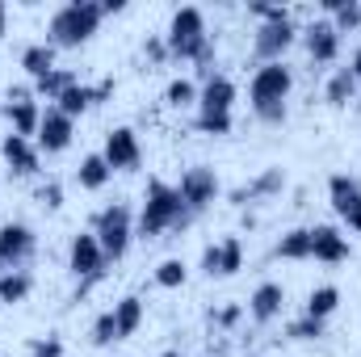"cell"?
<instances>
[{
    "label": "cell",
    "mask_w": 361,
    "mask_h": 357,
    "mask_svg": "<svg viewBox=\"0 0 361 357\" xmlns=\"http://www.w3.org/2000/svg\"><path fill=\"white\" fill-rule=\"evenodd\" d=\"M169 59H185V63H197V76L202 85L214 76V42L206 34V13L197 4H180L169 21Z\"/></svg>",
    "instance_id": "6da1fadb"
},
{
    "label": "cell",
    "mask_w": 361,
    "mask_h": 357,
    "mask_svg": "<svg viewBox=\"0 0 361 357\" xmlns=\"http://www.w3.org/2000/svg\"><path fill=\"white\" fill-rule=\"evenodd\" d=\"M189 206L180 202L177 185H169L164 177H152L147 181V193H143V210H139V219H135V236H143V240H156V236H164V231H180V227H189Z\"/></svg>",
    "instance_id": "7a4b0ae2"
},
{
    "label": "cell",
    "mask_w": 361,
    "mask_h": 357,
    "mask_svg": "<svg viewBox=\"0 0 361 357\" xmlns=\"http://www.w3.org/2000/svg\"><path fill=\"white\" fill-rule=\"evenodd\" d=\"M290 92H294V72L286 68V59L281 63H261L248 80V105L265 126H281L286 114H290L286 109Z\"/></svg>",
    "instance_id": "3957f363"
},
{
    "label": "cell",
    "mask_w": 361,
    "mask_h": 357,
    "mask_svg": "<svg viewBox=\"0 0 361 357\" xmlns=\"http://www.w3.org/2000/svg\"><path fill=\"white\" fill-rule=\"evenodd\" d=\"M101 21H105L101 0H68V4H59V8L51 13V21H47V42H51L55 51H76V47H85L92 34L101 30Z\"/></svg>",
    "instance_id": "277c9868"
},
{
    "label": "cell",
    "mask_w": 361,
    "mask_h": 357,
    "mask_svg": "<svg viewBox=\"0 0 361 357\" xmlns=\"http://www.w3.org/2000/svg\"><path fill=\"white\" fill-rule=\"evenodd\" d=\"M231 126H235V80L214 72L197 92V131L202 135H231Z\"/></svg>",
    "instance_id": "5b68a950"
},
{
    "label": "cell",
    "mask_w": 361,
    "mask_h": 357,
    "mask_svg": "<svg viewBox=\"0 0 361 357\" xmlns=\"http://www.w3.org/2000/svg\"><path fill=\"white\" fill-rule=\"evenodd\" d=\"M92 236H97L105 261H122L135 240V210L126 202H109L105 210L92 214Z\"/></svg>",
    "instance_id": "8992f818"
},
{
    "label": "cell",
    "mask_w": 361,
    "mask_h": 357,
    "mask_svg": "<svg viewBox=\"0 0 361 357\" xmlns=\"http://www.w3.org/2000/svg\"><path fill=\"white\" fill-rule=\"evenodd\" d=\"M68 269H72V277L80 282L76 298H80L89 286H97V282L105 277L109 261H105V253H101V244H97L92 231H76V236H72V244H68Z\"/></svg>",
    "instance_id": "52a82bcc"
},
{
    "label": "cell",
    "mask_w": 361,
    "mask_h": 357,
    "mask_svg": "<svg viewBox=\"0 0 361 357\" xmlns=\"http://www.w3.org/2000/svg\"><path fill=\"white\" fill-rule=\"evenodd\" d=\"M34 253H38V236H34L30 223H17V219L0 223V265L25 269L34 261Z\"/></svg>",
    "instance_id": "ba28073f"
},
{
    "label": "cell",
    "mask_w": 361,
    "mask_h": 357,
    "mask_svg": "<svg viewBox=\"0 0 361 357\" xmlns=\"http://www.w3.org/2000/svg\"><path fill=\"white\" fill-rule=\"evenodd\" d=\"M219 177H214V169H206V164H193V169H185L177 181V193L180 202L189 206V214H202L214 198H219Z\"/></svg>",
    "instance_id": "9c48e42d"
},
{
    "label": "cell",
    "mask_w": 361,
    "mask_h": 357,
    "mask_svg": "<svg viewBox=\"0 0 361 357\" xmlns=\"http://www.w3.org/2000/svg\"><path fill=\"white\" fill-rule=\"evenodd\" d=\"M294 38H298L294 21H261L257 34H252V55H257V63H281V55L294 47Z\"/></svg>",
    "instance_id": "30bf717a"
},
{
    "label": "cell",
    "mask_w": 361,
    "mask_h": 357,
    "mask_svg": "<svg viewBox=\"0 0 361 357\" xmlns=\"http://www.w3.org/2000/svg\"><path fill=\"white\" fill-rule=\"evenodd\" d=\"M101 156H105V164H109L114 173H135V169L143 164V143H139V135H135L130 126H114V131L105 135Z\"/></svg>",
    "instance_id": "8fae6325"
},
{
    "label": "cell",
    "mask_w": 361,
    "mask_h": 357,
    "mask_svg": "<svg viewBox=\"0 0 361 357\" xmlns=\"http://www.w3.org/2000/svg\"><path fill=\"white\" fill-rule=\"evenodd\" d=\"M72 139H76V122H72L63 109L47 105V109H42V122H38V135H34L38 152L59 156V152H68V147H72Z\"/></svg>",
    "instance_id": "7c38bea8"
},
{
    "label": "cell",
    "mask_w": 361,
    "mask_h": 357,
    "mask_svg": "<svg viewBox=\"0 0 361 357\" xmlns=\"http://www.w3.org/2000/svg\"><path fill=\"white\" fill-rule=\"evenodd\" d=\"M328 198H332V210L349 223V231L361 236V181L349 173H332L328 177Z\"/></svg>",
    "instance_id": "4fadbf2b"
},
{
    "label": "cell",
    "mask_w": 361,
    "mask_h": 357,
    "mask_svg": "<svg viewBox=\"0 0 361 357\" xmlns=\"http://www.w3.org/2000/svg\"><path fill=\"white\" fill-rule=\"evenodd\" d=\"M4 118L13 122V135L34 139V135H38V122H42V109H38V101H34V89H8Z\"/></svg>",
    "instance_id": "5bb4252c"
},
{
    "label": "cell",
    "mask_w": 361,
    "mask_h": 357,
    "mask_svg": "<svg viewBox=\"0 0 361 357\" xmlns=\"http://www.w3.org/2000/svg\"><path fill=\"white\" fill-rule=\"evenodd\" d=\"M302 42H307V55H311V63H336L341 59V34H336V25L328 21V17H315L307 30H302Z\"/></svg>",
    "instance_id": "9a60e30c"
},
{
    "label": "cell",
    "mask_w": 361,
    "mask_h": 357,
    "mask_svg": "<svg viewBox=\"0 0 361 357\" xmlns=\"http://www.w3.org/2000/svg\"><path fill=\"white\" fill-rule=\"evenodd\" d=\"M0 160L13 177H34L38 164H42V152L34 139H21V135H4L0 139Z\"/></svg>",
    "instance_id": "2e32d148"
},
{
    "label": "cell",
    "mask_w": 361,
    "mask_h": 357,
    "mask_svg": "<svg viewBox=\"0 0 361 357\" xmlns=\"http://www.w3.org/2000/svg\"><path fill=\"white\" fill-rule=\"evenodd\" d=\"M349 257H353V248H349V240H345L341 227H332V223H315V227H311V261L341 265V261H349Z\"/></svg>",
    "instance_id": "e0dca14e"
},
{
    "label": "cell",
    "mask_w": 361,
    "mask_h": 357,
    "mask_svg": "<svg viewBox=\"0 0 361 357\" xmlns=\"http://www.w3.org/2000/svg\"><path fill=\"white\" fill-rule=\"evenodd\" d=\"M281 307H286V286L281 282H261L252 290V298H248V315L257 324H273L281 315Z\"/></svg>",
    "instance_id": "ac0fdd59"
},
{
    "label": "cell",
    "mask_w": 361,
    "mask_h": 357,
    "mask_svg": "<svg viewBox=\"0 0 361 357\" xmlns=\"http://www.w3.org/2000/svg\"><path fill=\"white\" fill-rule=\"evenodd\" d=\"M281 189H286V173L273 164V169H265L257 181L240 185V189L231 193V202H235V206H244V202H257V198H273V193H281Z\"/></svg>",
    "instance_id": "d6986e66"
},
{
    "label": "cell",
    "mask_w": 361,
    "mask_h": 357,
    "mask_svg": "<svg viewBox=\"0 0 361 357\" xmlns=\"http://www.w3.org/2000/svg\"><path fill=\"white\" fill-rule=\"evenodd\" d=\"M21 68H25V76H30V80H42L47 72H55V68H59V63H55V47H51L47 38L25 42V47H21Z\"/></svg>",
    "instance_id": "ffe728a7"
},
{
    "label": "cell",
    "mask_w": 361,
    "mask_h": 357,
    "mask_svg": "<svg viewBox=\"0 0 361 357\" xmlns=\"http://www.w3.org/2000/svg\"><path fill=\"white\" fill-rule=\"evenodd\" d=\"M139 324H143V298L139 294L118 298L114 303V332H118V341H130L139 332Z\"/></svg>",
    "instance_id": "44dd1931"
},
{
    "label": "cell",
    "mask_w": 361,
    "mask_h": 357,
    "mask_svg": "<svg viewBox=\"0 0 361 357\" xmlns=\"http://www.w3.org/2000/svg\"><path fill=\"white\" fill-rule=\"evenodd\" d=\"M277 261H311V227H290L277 244H273Z\"/></svg>",
    "instance_id": "7402d4cb"
},
{
    "label": "cell",
    "mask_w": 361,
    "mask_h": 357,
    "mask_svg": "<svg viewBox=\"0 0 361 357\" xmlns=\"http://www.w3.org/2000/svg\"><path fill=\"white\" fill-rule=\"evenodd\" d=\"M30 290H34L30 269H4V273H0V303H4V307L25 303V298H30Z\"/></svg>",
    "instance_id": "603a6c76"
},
{
    "label": "cell",
    "mask_w": 361,
    "mask_h": 357,
    "mask_svg": "<svg viewBox=\"0 0 361 357\" xmlns=\"http://www.w3.org/2000/svg\"><path fill=\"white\" fill-rule=\"evenodd\" d=\"M357 89L361 85L353 80V72H349V68H336V72L328 76V85H324V101H328L332 109H345V105L357 97Z\"/></svg>",
    "instance_id": "cb8c5ba5"
},
{
    "label": "cell",
    "mask_w": 361,
    "mask_h": 357,
    "mask_svg": "<svg viewBox=\"0 0 361 357\" xmlns=\"http://www.w3.org/2000/svg\"><path fill=\"white\" fill-rule=\"evenodd\" d=\"M109 177H114V169L105 164L101 152H89V156L80 160V169H76V185H80V189H105Z\"/></svg>",
    "instance_id": "d4e9b609"
},
{
    "label": "cell",
    "mask_w": 361,
    "mask_h": 357,
    "mask_svg": "<svg viewBox=\"0 0 361 357\" xmlns=\"http://www.w3.org/2000/svg\"><path fill=\"white\" fill-rule=\"evenodd\" d=\"M244 269V244L240 236H223L219 240V257H214V277H235Z\"/></svg>",
    "instance_id": "484cf974"
},
{
    "label": "cell",
    "mask_w": 361,
    "mask_h": 357,
    "mask_svg": "<svg viewBox=\"0 0 361 357\" xmlns=\"http://www.w3.org/2000/svg\"><path fill=\"white\" fill-rule=\"evenodd\" d=\"M324 13H328V21L336 25V34H349V30L361 25V4L357 0H324Z\"/></svg>",
    "instance_id": "4316f807"
},
{
    "label": "cell",
    "mask_w": 361,
    "mask_h": 357,
    "mask_svg": "<svg viewBox=\"0 0 361 357\" xmlns=\"http://www.w3.org/2000/svg\"><path fill=\"white\" fill-rule=\"evenodd\" d=\"M336 307H341V290H336V286H315V290L307 294V311H302V315L328 324V315H336Z\"/></svg>",
    "instance_id": "83f0119b"
},
{
    "label": "cell",
    "mask_w": 361,
    "mask_h": 357,
    "mask_svg": "<svg viewBox=\"0 0 361 357\" xmlns=\"http://www.w3.org/2000/svg\"><path fill=\"white\" fill-rule=\"evenodd\" d=\"M80 76L72 72V68H55V72H47L42 80H34V97H47V101H59L63 92L72 89Z\"/></svg>",
    "instance_id": "f1b7e54d"
},
{
    "label": "cell",
    "mask_w": 361,
    "mask_h": 357,
    "mask_svg": "<svg viewBox=\"0 0 361 357\" xmlns=\"http://www.w3.org/2000/svg\"><path fill=\"white\" fill-rule=\"evenodd\" d=\"M197 85L189 80V76H177V80H169V89H164V101L173 105V109H197Z\"/></svg>",
    "instance_id": "f546056e"
},
{
    "label": "cell",
    "mask_w": 361,
    "mask_h": 357,
    "mask_svg": "<svg viewBox=\"0 0 361 357\" xmlns=\"http://www.w3.org/2000/svg\"><path fill=\"white\" fill-rule=\"evenodd\" d=\"M152 277H156V286H160V290H180V286H185V277H189V265H185L180 257H169V261H160V265H156Z\"/></svg>",
    "instance_id": "4dcf8cb0"
},
{
    "label": "cell",
    "mask_w": 361,
    "mask_h": 357,
    "mask_svg": "<svg viewBox=\"0 0 361 357\" xmlns=\"http://www.w3.org/2000/svg\"><path fill=\"white\" fill-rule=\"evenodd\" d=\"M324 332H328V324H324V320H311V315H298V320L286 328L290 341H319Z\"/></svg>",
    "instance_id": "1f68e13d"
},
{
    "label": "cell",
    "mask_w": 361,
    "mask_h": 357,
    "mask_svg": "<svg viewBox=\"0 0 361 357\" xmlns=\"http://www.w3.org/2000/svg\"><path fill=\"white\" fill-rule=\"evenodd\" d=\"M114 341H118V332H114V307H109L92 320V345H114Z\"/></svg>",
    "instance_id": "d6a6232c"
},
{
    "label": "cell",
    "mask_w": 361,
    "mask_h": 357,
    "mask_svg": "<svg viewBox=\"0 0 361 357\" xmlns=\"http://www.w3.org/2000/svg\"><path fill=\"white\" fill-rule=\"evenodd\" d=\"M248 13L261 17V21H290V8H286V4H265V0H252Z\"/></svg>",
    "instance_id": "836d02e7"
},
{
    "label": "cell",
    "mask_w": 361,
    "mask_h": 357,
    "mask_svg": "<svg viewBox=\"0 0 361 357\" xmlns=\"http://www.w3.org/2000/svg\"><path fill=\"white\" fill-rule=\"evenodd\" d=\"M38 202H42L47 210H59V206H63V185H59V181L38 185Z\"/></svg>",
    "instance_id": "e575fe53"
},
{
    "label": "cell",
    "mask_w": 361,
    "mask_h": 357,
    "mask_svg": "<svg viewBox=\"0 0 361 357\" xmlns=\"http://www.w3.org/2000/svg\"><path fill=\"white\" fill-rule=\"evenodd\" d=\"M143 55H147L152 63H164V59H169V42H164V34H147V42H143Z\"/></svg>",
    "instance_id": "d590c367"
},
{
    "label": "cell",
    "mask_w": 361,
    "mask_h": 357,
    "mask_svg": "<svg viewBox=\"0 0 361 357\" xmlns=\"http://www.w3.org/2000/svg\"><path fill=\"white\" fill-rule=\"evenodd\" d=\"M240 315H244V307H240V303H227V307L210 311V320H214L219 328H235V324H240Z\"/></svg>",
    "instance_id": "8d00e7d4"
},
{
    "label": "cell",
    "mask_w": 361,
    "mask_h": 357,
    "mask_svg": "<svg viewBox=\"0 0 361 357\" xmlns=\"http://www.w3.org/2000/svg\"><path fill=\"white\" fill-rule=\"evenodd\" d=\"M30 357H63V341L59 337H42V341H34Z\"/></svg>",
    "instance_id": "74e56055"
},
{
    "label": "cell",
    "mask_w": 361,
    "mask_h": 357,
    "mask_svg": "<svg viewBox=\"0 0 361 357\" xmlns=\"http://www.w3.org/2000/svg\"><path fill=\"white\" fill-rule=\"evenodd\" d=\"M126 8V0H101V13L105 17H114V13H122Z\"/></svg>",
    "instance_id": "f35d334b"
},
{
    "label": "cell",
    "mask_w": 361,
    "mask_h": 357,
    "mask_svg": "<svg viewBox=\"0 0 361 357\" xmlns=\"http://www.w3.org/2000/svg\"><path fill=\"white\" fill-rule=\"evenodd\" d=\"M349 72H353V80L361 85V47L353 51V55H349Z\"/></svg>",
    "instance_id": "ab89813d"
},
{
    "label": "cell",
    "mask_w": 361,
    "mask_h": 357,
    "mask_svg": "<svg viewBox=\"0 0 361 357\" xmlns=\"http://www.w3.org/2000/svg\"><path fill=\"white\" fill-rule=\"evenodd\" d=\"M4 30H8V4L0 0V38H4Z\"/></svg>",
    "instance_id": "60d3db41"
},
{
    "label": "cell",
    "mask_w": 361,
    "mask_h": 357,
    "mask_svg": "<svg viewBox=\"0 0 361 357\" xmlns=\"http://www.w3.org/2000/svg\"><path fill=\"white\" fill-rule=\"evenodd\" d=\"M160 357H189V353H180V349H169V353H160Z\"/></svg>",
    "instance_id": "b9f144b4"
},
{
    "label": "cell",
    "mask_w": 361,
    "mask_h": 357,
    "mask_svg": "<svg viewBox=\"0 0 361 357\" xmlns=\"http://www.w3.org/2000/svg\"><path fill=\"white\" fill-rule=\"evenodd\" d=\"M0 273H4V265H0Z\"/></svg>",
    "instance_id": "7bdbcfd3"
}]
</instances>
